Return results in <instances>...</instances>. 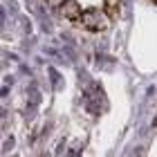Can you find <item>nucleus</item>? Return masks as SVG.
<instances>
[{"label": "nucleus", "mask_w": 157, "mask_h": 157, "mask_svg": "<svg viewBox=\"0 0 157 157\" xmlns=\"http://www.w3.org/2000/svg\"><path fill=\"white\" fill-rule=\"evenodd\" d=\"M108 16H103L101 11H97V9H88L81 16V23L88 27V29H94V32H101V29H105L110 23H108Z\"/></svg>", "instance_id": "nucleus-1"}, {"label": "nucleus", "mask_w": 157, "mask_h": 157, "mask_svg": "<svg viewBox=\"0 0 157 157\" xmlns=\"http://www.w3.org/2000/svg\"><path fill=\"white\" fill-rule=\"evenodd\" d=\"M61 16L70 18V20H78V16H81V7H78L76 0H65V2L61 5Z\"/></svg>", "instance_id": "nucleus-2"}, {"label": "nucleus", "mask_w": 157, "mask_h": 157, "mask_svg": "<svg viewBox=\"0 0 157 157\" xmlns=\"http://www.w3.org/2000/svg\"><path fill=\"white\" fill-rule=\"evenodd\" d=\"M105 5H108V13L112 16V13L117 11V5H119V0H105Z\"/></svg>", "instance_id": "nucleus-3"}]
</instances>
